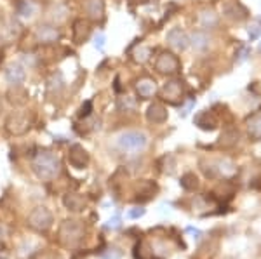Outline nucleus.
<instances>
[{
  "instance_id": "1",
  "label": "nucleus",
  "mask_w": 261,
  "mask_h": 259,
  "mask_svg": "<svg viewBox=\"0 0 261 259\" xmlns=\"http://www.w3.org/2000/svg\"><path fill=\"white\" fill-rule=\"evenodd\" d=\"M31 171L42 181H51L61 173V160L52 151H39V153H35L33 160H31Z\"/></svg>"
},
{
  "instance_id": "2",
  "label": "nucleus",
  "mask_w": 261,
  "mask_h": 259,
  "mask_svg": "<svg viewBox=\"0 0 261 259\" xmlns=\"http://www.w3.org/2000/svg\"><path fill=\"white\" fill-rule=\"evenodd\" d=\"M117 144L124 151H141L146 148L148 138L146 134L139 132V130H126L118 136Z\"/></svg>"
},
{
  "instance_id": "3",
  "label": "nucleus",
  "mask_w": 261,
  "mask_h": 259,
  "mask_svg": "<svg viewBox=\"0 0 261 259\" xmlns=\"http://www.w3.org/2000/svg\"><path fill=\"white\" fill-rule=\"evenodd\" d=\"M58 237H59L61 244L66 247H73L77 245L84 237V228L78 221H65L63 225L59 226V231H58Z\"/></svg>"
},
{
  "instance_id": "4",
  "label": "nucleus",
  "mask_w": 261,
  "mask_h": 259,
  "mask_svg": "<svg viewBox=\"0 0 261 259\" xmlns=\"http://www.w3.org/2000/svg\"><path fill=\"white\" fill-rule=\"evenodd\" d=\"M31 122H33V118L28 112H14L5 120V129L14 136H21L30 130Z\"/></svg>"
},
{
  "instance_id": "5",
  "label": "nucleus",
  "mask_w": 261,
  "mask_h": 259,
  "mask_svg": "<svg viewBox=\"0 0 261 259\" xmlns=\"http://www.w3.org/2000/svg\"><path fill=\"white\" fill-rule=\"evenodd\" d=\"M54 223V217H52V212L47 207H35L33 211L28 214V226L37 231H47L49 228Z\"/></svg>"
},
{
  "instance_id": "6",
  "label": "nucleus",
  "mask_w": 261,
  "mask_h": 259,
  "mask_svg": "<svg viewBox=\"0 0 261 259\" xmlns=\"http://www.w3.org/2000/svg\"><path fill=\"white\" fill-rule=\"evenodd\" d=\"M155 70L160 75H176L181 70V63L174 52L162 51L155 59Z\"/></svg>"
},
{
  "instance_id": "7",
  "label": "nucleus",
  "mask_w": 261,
  "mask_h": 259,
  "mask_svg": "<svg viewBox=\"0 0 261 259\" xmlns=\"http://www.w3.org/2000/svg\"><path fill=\"white\" fill-rule=\"evenodd\" d=\"M160 94L164 101L171 104H178L179 101H183V96H185V86L179 78H173V80H167L164 84Z\"/></svg>"
},
{
  "instance_id": "8",
  "label": "nucleus",
  "mask_w": 261,
  "mask_h": 259,
  "mask_svg": "<svg viewBox=\"0 0 261 259\" xmlns=\"http://www.w3.org/2000/svg\"><path fill=\"white\" fill-rule=\"evenodd\" d=\"M35 39L39 40L40 43H56L61 39V30L56 25H49V23H44V25L37 26L35 30Z\"/></svg>"
},
{
  "instance_id": "9",
  "label": "nucleus",
  "mask_w": 261,
  "mask_h": 259,
  "mask_svg": "<svg viewBox=\"0 0 261 259\" xmlns=\"http://www.w3.org/2000/svg\"><path fill=\"white\" fill-rule=\"evenodd\" d=\"M4 78H5V82H7L9 86L21 87L23 84H25V80H26L25 66L19 65V63H13V65H9L7 68H5V72H4Z\"/></svg>"
},
{
  "instance_id": "10",
  "label": "nucleus",
  "mask_w": 261,
  "mask_h": 259,
  "mask_svg": "<svg viewBox=\"0 0 261 259\" xmlns=\"http://www.w3.org/2000/svg\"><path fill=\"white\" fill-rule=\"evenodd\" d=\"M165 40H167V43H169L171 47L174 49V51H185V49L190 45V39H188V35L185 33V31L181 30V28H171L169 31H167V35H165Z\"/></svg>"
},
{
  "instance_id": "11",
  "label": "nucleus",
  "mask_w": 261,
  "mask_h": 259,
  "mask_svg": "<svg viewBox=\"0 0 261 259\" xmlns=\"http://www.w3.org/2000/svg\"><path fill=\"white\" fill-rule=\"evenodd\" d=\"M89 153L84 146L80 144H73V146H70V151H68V162L72 167L75 169H86L89 165Z\"/></svg>"
},
{
  "instance_id": "12",
  "label": "nucleus",
  "mask_w": 261,
  "mask_h": 259,
  "mask_svg": "<svg viewBox=\"0 0 261 259\" xmlns=\"http://www.w3.org/2000/svg\"><path fill=\"white\" fill-rule=\"evenodd\" d=\"M136 92L141 100H150L157 94V82L150 77H141L136 80Z\"/></svg>"
},
{
  "instance_id": "13",
  "label": "nucleus",
  "mask_w": 261,
  "mask_h": 259,
  "mask_svg": "<svg viewBox=\"0 0 261 259\" xmlns=\"http://www.w3.org/2000/svg\"><path fill=\"white\" fill-rule=\"evenodd\" d=\"M246 129L251 141H261V110L251 113L246 118Z\"/></svg>"
},
{
  "instance_id": "14",
  "label": "nucleus",
  "mask_w": 261,
  "mask_h": 259,
  "mask_svg": "<svg viewBox=\"0 0 261 259\" xmlns=\"http://www.w3.org/2000/svg\"><path fill=\"white\" fill-rule=\"evenodd\" d=\"M86 16L91 21H103L104 17V0H86L84 4Z\"/></svg>"
},
{
  "instance_id": "15",
  "label": "nucleus",
  "mask_w": 261,
  "mask_h": 259,
  "mask_svg": "<svg viewBox=\"0 0 261 259\" xmlns=\"http://www.w3.org/2000/svg\"><path fill=\"white\" fill-rule=\"evenodd\" d=\"M195 126L199 127V129L202 130H207V132H211V130H214L218 127V118L216 115H214L213 112H209V110H204V112H199L195 115Z\"/></svg>"
},
{
  "instance_id": "16",
  "label": "nucleus",
  "mask_w": 261,
  "mask_h": 259,
  "mask_svg": "<svg viewBox=\"0 0 261 259\" xmlns=\"http://www.w3.org/2000/svg\"><path fill=\"white\" fill-rule=\"evenodd\" d=\"M91 35V23L84 19V17H78L73 23V42L75 43H84Z\"/></svg>"
},
{
  "instance_id": "17",
  "label": "nucleus",
  "mask_w": 261,
  "mask_h": 259,
  "mask_svg": "<svg viewBox=\"0 0 261 259\" xmlns=\"http://www.w3.org/2000/svg\"><path fill=\"white\" fill-rule=\"evenodd\" d=\"M169 117V113H167V108H165L164 104L160 103H153L148 106L146 110V118L148 122H152V124H164Z\"/></svg>"
},
{
  "instance_id": "18",
  "label": "nucleus",
  "mask_w": 261,
  "mask_h": 259,
  "mask_svg": "<svg viewBox=\"0 0 261 259\" xmlns=\"http://www.w3.org/2000/svg\"><path fill=\"white\" fill-rule=\"evenodd\" d=\"M188 39H190L191 47L195 49V51H199V52L205 51V49L209 47V37H207V33H205V31L197 30V31H193Z\"/></svg>"
},
{
  "instance_id": "19",
  "label": "nucleus",
  "mask_w": 261,
  "mask_h": 259,
  "mask_svg": "<svg viewBox=\"0 0 261 259\" xmlns=\"http://www.w3.org/2000/svg\"><path fill=\"white\" fill-rule=\"evenodd\" d=\"M63 203H65V207L68 209V211L77 212V211H84V207H86V199L77 193H68L65 195Z\"/></svg>"
},
{
  "instance_id": "20",
  "label": "nucleus",
  "mask_w": 261,
  "mask_h": 259,
  "mask_svg": "<svg viewBox=\"0 0 261 259\" xmlns=\"http://www.w3.org/2000/svg\"><path fill=\"white\" fill-rule=\"evenodd\" d=\"M17 14L23 19H31L37 14V4H35L33 0H21L17 4Z\"/></svg>"
},
{
  "instance_id": "21",
  "label": "nucleus",
  "mask_w": 261,
  "mask_h": 259,
  "mask_svg": "<svg viewBox=\"0 0 261 259\" xmlns=\"http://www.w3.org/2000/svg\"><path fill=\"white\" fill-rule=\"evenodd\" d=\"M153 54L152 47H148V45H138V47L132 51V54H130V58H132V61L134 63H138V65H143V63H146L148 59H150V56Z\"/></svg>"
},
{
  "instance_id": "22",
  "label": "nucleus",
  "mask_w": 261,
  "mask_h": 259,
  "mask_svg": "<svg viewBox=\"0 0 261 259\" xmlns=\"http://www.w3.org/2000/svg\"><path fill=\"white\" fill-rule=\"evenodd\" d=\"M134 259H157L153 256L152 247L148 245L146 242H138L134 247Z\"/></svg>"
},
{
  "instance_id": "23",
  "label": "nucleus",
  "mask_w": 261,
  "mask_h": 259,
  "mask_svg": "<svg viewBox=\"0 0 261 259\" xmlns=\"http://www.w3.org/2000/svg\"><path fill=\"white\" fill-rule=\"evenodd\" d=\"M179 185H181V188H185L187 191H193L197 190V186H199V179H197L195 174H185V176H181V181H179Z\"/></svg>"
},
{
  "instance_id": "24",
  "label": "nucleus",
  "mask_w": 261,
  "mask_h": 259,
  "mask_svg": "<svg viewBox=\"0 0 261 259\" xmlns=\"http://www.w3.org/2000/svg\"><path fill=\"white\" fill-rule=\"evenodd\" d=\"M200 25L204 28H213V26L218 25V16L213 13V11H204L200 14Z\"/></svg>"
},
{
  "instance_id": "25",
  "label": "nucleus",
  "mask_w": 261,
  "mask_h": 259,
  "mask_svg": "<svg viewBox=\"0 0 261 259\" xmlns=\"http://www.w3.org/2000/svg\"><path fill=\"white\" fill-rule=\"evenodd\" d=\"M61 89H63V77H61V73H54L49 78V91L59 92Z\"/></svg>"
},
{
  "instance_id": "26",
  "label": "nucleus",
  "mask_w": 261,
  "mask_h": 259,
  "mask_svg": "<svg viewBox=\"0 0 261 259\" xmlns=\"http://www.w3.org/2000/svg\"><path fill=\"white\" fill-rule=\"evenodd\" d=\"M134 108H136V103L134 100H130L129 96L118 100V110H120V112H129V110H134Z\"/></svg>"
},
{
  "instance_id": "27",
  "label": "nucleus",
  "mask_w": 261,
  "mask_h": 259,
  "mask_svg": "<svg viewBox=\"0 0 261 259\" xmlns=\"http://www.w3.org/2000/svg\"><path fill=\"white\" fill-rule=\"evenodd\" d=\"M91 112H92V101H86V103L80 106V110H78V117L87 118L91 115Z\"/></svg>"
},
{
  "instance_id": "28",
  "label": "nucleus",
  "mask_w": 261,
  "mask_h": 259,
  "mask_svg": "<svg viewBox=\"0 0 261 259\" xmlns=\"http://www.w3.org/2000/svg\"><path fill=\"white\" fill-rule=\"evenodd\" d=\"M104 42H106V37L103 33H96L94 39H92V45H94L98 51H103L104 49Z\"/></svg>"
},
{
  "instance_id": "29",
  "label": "nucleus",
  "mask_w": 261,
  "mask_h": 259,
  "mask_svg": "<svg viewBox=\"0 0 261 259\" xmlns=\"http://www.w3.org/2000/svg\"><path fill=\"white\" fill-rule=\"evenodd\" d=\"M145 212L146 211H145L141 205H139V207H132L129 212H127V217H129V219H139V217L145 216Z\"/></svg>"
},
{
  "instance_id": "30",
  "label": "nucleus",
  "mask_w": 261,
  "mask_h": 259,
  "mask_svg": "<svg viewBox=\"0 0 261 259\" xmlns=\"http://www.w3.org/2000/svg\"><path fill=\"white\" fill-rule=\"evenodd\" d=\"M249 54H251V49H249L247 45H240L239 52H237V61H239V63H242V61L247 59Z\"/></svg>"
},
{
  "instance_id": "31",
  "label": "nucleus",
  "mask_w": 261,
  "mask_h": 259,
  "mask_svg": "<svg viewBox=\"0 0 261 259\" xmlns=\"http://www.w3.org/2000/svg\"><path fill=\"white\" fill-rule=\"evenodd\" d=\"M122 258V252L118 251L117 247H113V249H108V251L103 252V259H120Z\"/></svg>"
},
{
  "instance_id": "32",
  "label": "nucleus",
  "mask_w": 261,
  "mask_h": 259,
  "mask_svg": "<svg viewBox=\"0 0 261 259\" xmlns=\"http://www.w3.org/2000/svg\"><path fill=\"white\" fill-rule=\"evenodd\" d=\"M247 35H249V39H251V40H258V39H260V35H261V28L258 25L249 26Z\"/></svg>"
},
{
  "instance_id": "33",
  "label": "nucleus",
  "mask_w": 261,
  "mask_h": 259,
  "mask_svg": "<svg viewBox=\"0 0 261 259\" xmlns=\"http://www.w3.org/2000/svg\"><path fill=\"white\" fill-rule=\"evenodd\" d=\"M120 226H122V219H120V216H113L112 219L108 221V228L117 230V228H120Z\"/></svg>"
},
{
  "instance_id": "34",
  "label": "nucleus",
  "mask_w": 261,
  "mask_h": 259,
  "mask_svg": "<svg viewBox=\"0 0 261 259\" xmlns=\"http://www.w3.org/2000/svg\"><path fill=\"white\" fill-rule=\"evenodd\" d=\"M187 231H188V233H191V235H193V238H195V240H199V238H200V235H202V231H200V230H197V228H191V226H188V228H187Z\"/></svg>"
},
{
  "instance_id": "35",
  "label": "nucleus",
  "mask_w": 261,
  "mask_h": 259,
  "mask_svg": "<svg viewBox=\"0 0 261 259\" xmlns=\"http://www.w3.org/2000/svg\"><path fill=\"white\" fill-rule=\"evenodd\" d=\"M193 104H195V101L191 100V101H190V103H188V104H187V106H185V108H183V112H181V117H187L188 113H190V110H191V108H193Z\"/></svg>"
},
{
  "instance_id": "36",
  "label": "nucleus",
  "mask_w": 261,
  "mask_h": 259,
  "mask_svg": "<svg viewBox=\"0 0 261 259\" xmlns=\"http://www.w3.org/2000/svg\"><path fill=\"white\" fill-rule=\"evenodd\" d=\"M0 112H2V96H0Z\"/></svg>"
},
{
  "instance_id": "37",
  "label": "nucleus",
  "mask_w": 261,
  "mask_h": 259,
  "mask_svg": "<svg viewBox=\"0 0 261 259\" xmlns=\"http://www.w3.org/2000/svg\"><path fill=\"white\" fill-rule=\"evenodd\" d=\"M260 23H261V17H260Z\"/></svg>"
}]
</instances>
